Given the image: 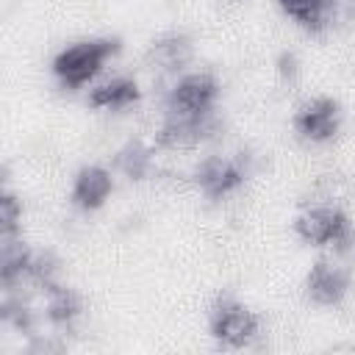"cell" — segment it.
Here are the masks:
<instances>
[{
  "instance_id": "1",
  "label": "cell",
  "mask_w": 355,
  "mask_h": 355,
  "mask_svg": "<svg viewBox=\"0 0 355 355\" xmlns=\"http://www.w3.org/2000/svg\"><path fill=\"white\" fill-rule=\"evenodd\" d=\"M122 50L119 39H83L55 53L53 58V75L64 89H80L86 86L108 58H114Z\"/></svg>"
},
{
  "instance_id": "2",
  "label": "cell",
  "mask_w": 355,
  "mask_h": 355,
  "mask_svg": "<svg viewBox=\"0 0 355 355\" xmlns=\"http://www.w3.org/2000/svg\"><path fill=\"white\" fill-rule=\"evenodd\" d=\"M294 233L313 247H333L336 252H347L355 244V227L349 216L330 202L311 205L294 219Z\"/></svg>"
},
{
  "instance_id": "3",
  "label": "cell",
  "mask_w": 355,
  "mask_h": 355,
  "mask_svg": "<svg viewBox=\"0 0 355 355\" xmlns=\"http://www.w3.org/2000/svg\"><path fill=\"white\" fill-rule=\"evenodd\" d=\"M208 330L216 344L227 349H241L261 336V319L236 297H216L208 308Z\"/></svg>"
},
{
  "instance_id": "4",
  "label": "cell",
  "mask_w": 355,
  "mask_h": 355,
  "mask_svg": "<svg viewBox=\"0 0 355 355\" xmlns=\"http://www.w3.org/2000/svg\"><path fill=\"white\" fill-rule=\"evenodd\" d=\"M252 158L247 153H233V155H205L197 169H194V186L200 189L202 197L208 200H222L233 194L236 189L244 186L250 178V164Z\"/></svg>"
},
{
  "instance_id": "5",
  "label": "cell",
  "mask_w": 355,
  "mask_h": 355,
  "mask_svg": "<svg viewBox=\"0 0 355 355\" xmlns=\"http://www.w3.org/2000/svg\"><path fill=\"white\" fill-rule=\"evenodd\" d=\"M222 133V119L216 111L208 114H164V122L155 133V144L164 150H191Z\"/></svg>"
},
{
  "instance_id": "6",
  "label": "cell",
  "mask_w": 355,
  "mask_h": 355,
  "mask_svg": "<svg viewBox=\"0 0 355 355\" xmlns=\"http://www.w3.org/2000/svg\"><path fill=\"white\" fill-rule=\"evenodd\" d=\"M219 80L211 72H186L180 75L164 97V114H208L216 108Z\"/></svg>"
},
{
  "instance_id": "7",
  "label": "cell",
  "mask_w": 355,
  "mask_h": 355,
  "mask_svg": "<svg viewBox=\"0 0 355 355\" xmlns=\"http://www.w3.org/2000/svg\"><path fill=\"white\" fill-rule=\"evenodd\" d=\"M341 119H344L341 105L333 97H313L297 108L291 125L300 139H305L311 144H324L338 136Z\"/></svg>"
},
{
  "instance_id": "8",
  "label": "cell",
  "mask_w": 355,
  "mask_h": 355,
  "mask_svg": "<svg viewBox=\"0 0 355 355\" xmlns=\"http://www.w3.org/2000/svg\"><path fill=\"white\" fill-rule=\"evenodd\" d=\"M349 291V272L327 258H319L305 275V297L313 305H338Z\"/></svg>"
},
{
  "instance_id": "9",
  "label": "cell",
  "mask_w": 355,
  "mask_h": 355,
  "mask_svg": "<svg viewBox=\"0 0 355 355\" xmlns=\"http://www.w3.org/2000/svg\"><path fill=\"white\" fill-rule=\"evenodd\" d=\"M114 191V178L105 166L100 164H86L75 172L72 178V189H69V200L75 208L80 211H97Z\"/></svg>"
},
{
  "instance_id": "10",
  "label": "cell",
  "mask_w": 355,
  "mask_h": 355,
  "mask_svg": "<svg viewBox=\"0 0 355 355\" xmlns=\"http://www.w3.org/2000/svg\"><path fill=\"white\" fill-rule=\"evenodd\" d=\"M144 61L161 75H178L191 61V39L178 31L161 33L158 39H153L147 44Z\"/></svg>"
},
{
  "instance_id": "11",
  "label": "cell",
  "mask_w": 355,
  "mask_h": 355,
  "mask_svg": "<svg viewBox=\"0 0 355 355\" xmlns=\"http://www.w3.org/2000/svg\"><path fill=\"white\" fill-rule=\"evenodd\" d=\"M277 6L300 28H305L311 33H319L341 17L344 0H277Z\"/></svg>"
},
{
  "instance_id": "12",
  "label": "cell",
  "mask_w": 355,
  "mask_h": 355,
  "mask_svg": "<svg viewBox=\"0 0 355 355\" xmlns=\"http://www.w3.org/2000/svg\"><path fill=\"white\" fill-rule=\"evenodd\" d=\"M139 100H141V89L136 78H128V75H116L89 92V105L100 111H128Z\"/></svg>"
},
{
  "instance_id": "13",
  "label": "cell",
  "mask_w": 355,
  "mask_h": 355,
  "mask_svg": "<svg viewBox=\"0 0 355 355\" xmlns=\"http://www.w3.org/2000/svg\"><path fill=\"white\" fill-rule=\"evenodd\" d=\"M33 250L19 239H0V283L3 288H14L28 277V266H31Z\"/></svg>"
},
{
  "instance_id": "14",
  "label": "cell",
  "mask_w": 355,
  "mask_h": 355,
  "mask_svg": "<svg viewBox=\"0 0 355 355\" xmlns=\"http://www.w3.org/2000/svg\"><path fill=\"white\" fill-rule=\"evenodd\" d=\"M80 313H83V300L75 288L55 283L44 291V316H47L50 324L69 327Z\"/></svg>"
},
{
  "instance_id": "15",
  "label": "cell",
  "mask_w": 355,
  "mask_h": 355,
  "mask_svg": "<svg viewBox=\"0 0 355 355\" xmlns=\"http://www.w3.org/2000/svg\"><path fill=\"white\" fill-rule=\"evenodd\" d=\"M114 169H116L122 178L133 180V183L147 180V178L153 175V150H150L144 141L130 139V141H125V144L116 150V155H114Z\"/></svg>"
},
{
  "instance_id": "16",
  "label": "cell",
  "mask_w": 355,
  "mask_h": 355,
  "mask_svg": "<svg viewBox=\"0 0 355 355\" xmlns=\"http://www.w3.org/2000/svg\"><path fill=\"white\" fill-rule=\"evenodd\" d=\"M0 319H3V324L14 327L19 333H31L36 327V313H33V308L28 305V300L17 288H3Z\"/></svg>"
},
{
  "instance_id": "17",
  "label": "cell",
  "mask_w": 355,
  "mask_h": 355,
  "mask_svg": "<svg viewBox=\"0 0 355 355\" xmlns=\"http://www.w3.org/2000/svg\"><path fill=\"white\" fill-rule=\"evenodd\" d=\"M31 286L47 291L50 286L58 283V258L53 252H33L31 258V266H28V277H25Z\"/></svg>"
},
{
  "instance_id": "18",
  "label": "cell",
  "mask_w": 355,
  "mask_h": 355,
  "mask_svg": "<svg viewBox=\"0 0 355 355\" xmlns=\"http://www.w3.org/2000/svg\"><path fill=\"white\" fill-rule=\"evenodd\" d=\"M19 227H22V202L17 200L14 191L3 189V194H0V239L19 236Z\"/></svg>"
},
{
  "instance_id": "19",
  "label": "cell",
  "mask_w": 355,
  "mask_h": 355,
  "mask_svg": "<svg viewBox=\"0 0 355 355\" xmlns=\"http://www.w3.org/2000/svg\"><path fill=\"white\" fill-rule=\"evenodd\" d=\"M277 72L283 80H294L297 78V55L294 53H280L277 58Z\"/></svg>"
}]
</instances>
